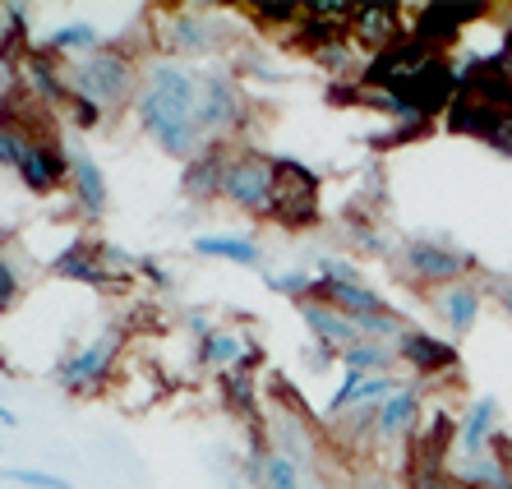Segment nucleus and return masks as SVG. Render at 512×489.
<instances>
[{"instance_id": "f257e3e1", "label": "nucleus", "mask_w": 512, "mask_h": 489, "mask_svg": "<svg viewBox=\"0 0 512 489\" xmlns=\"http://www.w3.org/2000/svg\"><path fill=\"white\" fill-rule=\"evenodd\" d=\"M134 116H139V130L176 162H194L208 148V134L199 125V74L167 56L143 65Z\"/></svg>"}, {"instance_id": "f03ea898", "label": "nucleus", "mask_w": 512, "mask_h": 489, "mask_svg": "<svg viewBox=\"0 0 512 489\" xmlns=\"http://www.w3.org/2000/svg\"><path fill=\"white\" fill-rule=\"evenodd\" d=\"M70 74V88L79 97H88L102 116H116V111L134 107V93H139V65H134L130 51L120 47H97L88 56H79L74 65H65Z\"/></svg>"}, {"instance_id": "7ed1b4c3", "label": "nucleus", "mask_w": 512, "mask_h": 489, "mask_svg": "<svg viewBox=\"0 0 512 489\" xmlns=\"http://www.w3.org/2000/svg\"><path fill=\"white\" fill-rule=\"evenodd\" d=\"M393 263H397V277L402 282H416V287H453V282H466V273L476 268V259L448 240H434V236H411L402 240L393 250Z\"/></svg>"}, {"instance_id": "20e7f679", "label": "nucleus", "mask_w": 512, "mask_h": 489, "mask_svg": "<svg viewBox=\"0 0 512 489\" xmlns=\"http://www.w3.org/2000/svg\"><path fill=\"white\" fill-rule=\"evenodd\" d=\"M273 190H277V157L259 148H231L227 176H222V199L250 217H273Z\"/></svg>"}, {"instance_id": "39448f33", "label": "nucleus", "mask_w": 512, "mask_h": 489, "mask_svg": "<svg viewBox=\"0 0 512 489\" xmlns=\"http://www.w3.org/2000/svg\"><path fill=\"white\" fill-rule=\"evenodd\" d=\"M120 356H125V328L111 323V328H102L93 342H84L79 351H70V356L60 360L56 383L65 393H102V388L116 379Z\"/></svg>"}, {"instance_id": "423d86ee", "label": "nucleus", "mask_w": 512, "mask_h": 489, "mask_svg": "<svg viewBox=\"0 0 512 489\" xmlns=\"http://www.w3.org/2000/svg\"><path fill=\"white\" fill-rule=\"evenodd\" d=\"M199 125L208 144H231L250 125V93L231 74H203L199 79Z\"/></svg>"}, {"instance_id": "0eeeda50", "label": "nucleus", "mask_w": 512, "mask_h": 489, "mask_svg": "<svg viewBox=\"0 0 512 489\" xmlns=\"http://www.w3.org/2000/svg\"><path fill=\"white\" fill-rule=\"evenodd\" d=\"M319 199H323V180L314 176L305 162L277 157V190H273V222L291 231H305L319 222Z\"/></svg>"}, {"instance_id": "6e6552de", "label": "nucleus", "mask_w": 512, "mask_h": 489, "mask_svg": "<svg viewBox=\"0 0 512 489\" xmlns=\"http://www.w3.org/2000/svg\"><path fill=\"white\" fill-rule=\"evenodd\" d=\"M222 33H227V19H217V14H203V10L157 14V51L167 60L208 56V51L222 47Z\"/></svg>"}, {"instance_id": "1a4fd4ad", "label": "nucleus", "mask_w": 512, "mask_h": 489, "mask_svg": "<svg viewBox=\"0 0 512 489\" xmlns=\"http://www.w3.org/2000/svg\"><path fill=\"white\" fill-rule=\"evenodd\" d=\"M259 430H263V443H268L273 453L291 457L300 471H319V434H314V425L305 420L300 406H286L282 397H277V406L263 416Z\"/></svg>"}, {"instance_id": "9d476101", "label": "nucleus", "mask_w": 512, "mask_h": 489, "mask_svg": "<svg viewBox=\"0 0 512 489\" xmlns=\"http://www.w3.org/2000/svg\"><path fill=\"white\" fill-rule=\"evenodd\" d=\"M439 383L406 379L388 402L379 406V425H374V443L379 448H411V439L425 425V393H434Z\"/></svg>"}, {"instance_id": "9b49d317", "label": "nucleus", "mask_w": 512, "mask_h": 489, "mask_svg": "<svg viewBox=\"0 0 512 489\" xmlns=\"http://www.w3.org/2000/svg\"><path fill=\"white\" fill-rule=\"evenodd\" d=\"M393 351H397V365H406V370L416 374V379H425V383L457 379V370H462L457 346L448 342V337L425 333V328H406V333L393 342Z\"/></svg>"}, {"instance_id": "f8f14e48", "label": "nucleus", "mask_w": 512, "mask_h": 489, "mask_svg": "<svg viewBox=\"0 0 512 489\" xmlns=\"http://www.w3.org/2000/svg\"><path fill=\"white\" fill-rule=\"evenodd\" d=\"M489 5H480V0H453V5H425V10L416 14V24H411V37H416L425 51H434V56H443V51L453 47L457 37H462L466 24H476V19H485Z\"/></svg>"}, {"instance_id": "ddd939ff", "label": "nucleus", "mask_w": 512, "mask_h": 489, "mask_svg": "<svg viewBox=\"0 0 512 489\" xmlns=\"http://www.w3.org/2000/svg\"><path fill=\"white\" fill-rule=\"evenodd\" d=\"M19 180L33 194H56L60 185H70V153L56 139H28V153L19 162Z\"/></svg>"}, {"instance_id": "4468645a", "label": "nucleus", "mask_w": 512, "mask_h": 489, "mask_svg": "<svg viewBox=\"0 0 512 489\" xmlns=\"http://www.w3.org/2000/svg\"><path fill=\"white\" fill-rule=\"evenodd\" d=\"M494 434H499V397H471L457 416V448L453 457H485L494 448Z\"/></svg>"}, {"instance_id": "2eb2a0df", "label": "nucleus", "mask_w": 512, "mask_h": 489, "mask_svg": "<svg viewBox=\"0 0 512 489\" xmlns=\"http://www.w3.org/2000/svg\"><path fill=\"white\" fill-rule=\"evenodd\" d=\"M406 33H411V28L402 24V10H397V5H356V19H351L356 47L383 56V51H393Z\"/></svg>"}, {"instance_id": "dca6fc26", "label": "nucleus", "mask_w": 512, "mask_h": 489, "mask_svg": "<svg viewBox=\"0 0 512 489\" xmlns=\"http://www.w3.org/2000/svg\"><path fill=\"white\" fill-rule=\"evenodd\" d=\"M70 153V194L74 203H79V213L88 217V222H97V217L107 213V176H102V167H97V157L84 153V148H65Z\"/></svg>"}, {"instance_id": "f3484780", "label": "nucleus", "mask_w": 512, "mask_h": 489, "mask_svg": "<svg viewBox=\"0 0 512 489\" xmlns=\"http://www.w3.org/2000/svg\"><path fill=\"white\" fill-rule=\"evenodd\" d=\"M51 273L65 277V282H84V287H97V291L116 287V282H111V273H107V263H102V245H97V240H70V245L56 254Z\"/></svg>"}, {"instance_id": "a211bd4d", "label": "nucleus", "mask_w": 512, "mask_h": 489, "mask_svg": "<svg viewBox=\"0 0 512 489\" xmlns=\"http://www.w3.org/2000/svg\"><path fill=\"white\" fill-rule=\"evenodd\" d=\"M199 365L203 370H213V374H231L240 370V365H254L259 360V346H254V337L245 333H231V328H213V333L199 342Z\"/></svg>"}, {"instance_id": "6ab92c4d", "label": "nucleus", "mask_w": 512, "mask_h": 489, "mask_svg": "<svg viewBox=\"0 0 512 489\" xmlns=\"http://www.w3.org/2000/svg\"><path fill=\"white\" fill-rule=\"evenodd\" d=\"M227 157H231V144H208L199 157H194V162H185V176H180V190H185V199H194V203L222 199Z\"/></svg>"}, {"instance_id": "aec40b11", "label": "nucleus", "mask_w": 512, "mask_h": 489, "mask_svg": "<svg viewBox=\"0 0 512 489\" xmlns=\"http://www.w3.org/2000/svg\"><path fill=\"white\" fill-rule=\"evenodd\" d=\"M429 300H434V310H439V319L453 328L457 337L471 333L480 319V305H485V291L466 277V282H453V287H439V291H429Z\"/></svg>"}, {"instance_id": "412c9836", "label": "nucleus", "mask_w": 512, "mask_h": 489, "mask_svg": "<svg viewBox=\"0 0 512 489\" xmlns=\"http://www.w3.org/2000/svg\"><path fill=\"white\" fill-rule=\"evenodd\" d=\"M300 319H305V328L314 333V342L319 346H337V351H346V346L365 342L356 328V319L342 310H333V305H323V300H305V305H296Z\"/></svg>"}, {"instance_id": "4be33fe9", "label": "nucleus", "mask_w": 512, "mask_h": 489, "mask_svg": "<svg viewBox=\"0 0 512 489\" xmlns=\"http://www.w3.org/2000/svg\"><path fill=\"white\" fill-rule=\"evenodd\" d=\"M217 397H222V406H227L231 416L254 420V430L263 425V411H259V379H254L250 365H240V370L222 374V383H217Z\"/></svg>"}, {"instance_id": "5701e85b", "label": "nucleus", "mask_w": 512, "mask_h": 489, "mask_svg": "<svg viewBox=\"0 0 512 489\" xmlns=\"http://www.w3.org/2000/svg\"><path fill=\"white\" fill-rule=\"evenodd\" d=\"M194 254L227 259V263H240V268H259L263 263V245L254 236H194Z\"/></svg>"}, {"instance_id": "b1692460", "label": "nucleus", "mask_w": 512, "mask_h": 489, "mask_svg": "<svg viewBox=\"0 0 512 489\" xmlns=\"http://www.w3.org/2000/svg\"><path fill=\"white\" fill-rule=\"evenodd\" d=\"M337 360L346 365V374H393L397 351L388 342H356V346H346Z\"/></svg>"}, {"instance_id": "393cba45", "label": "nucleus", "mask_w": 512, "mask_h": 489, "mask_svg": "<svg viewBox=\"0 0 512 489\" xmlns=\"http://www.w3.org/2000/svg\"><path fill=\"white\" fill-rule=\"evenodd\" d=\"M102 47V37H97V28L93 24H65V28H56V33L47 37V42H42V51H47V56H70V51H97Z\"/></svg>"}, {"instance_id": "a878e982", "label": "nucleus", "mask_w": 512, "mask_h": 489, "mask_svg": "<svg viewBox=\"0 0 512 489\" xmlns=\"http://www.w3.org/2000/svg\"><path fill=\"white\" fill-rule=\"evenodd\" d=\"M263 282H268V291H277V296H286V300H296V305L314 300V291H319V277H314V273H263Z\"/></svg>"}, {"instance_id": "bb28decb", "label": "nucleus", "mask_w": 512, "mask_h": 489, "mask_svg": "<svg viewBox=\"0 0 512 489\" xmlns=\"http://www.w3.org/2000/svg\"><path fill=\"white\" fill-rule=\"evenodd\" d=\"M250 19H259V24H300V19H305V5H300V0H254Z\"/></svg>"}, {"instance_id": "cd10ccee", "label": "nucleus", "mask_w": 512, "mask_h": 489, "mask_svg": "<svg viewBox=\"0 0 512 489\" xmlns=\"http://www.w3.org/2000/svg\"><path fill=\"white\" fill-rule=\"evenodd\" d=\"M24 296V273H19V263H14V254L0 245V314L10 310L14 300Z\"/></svg>"}, {"instance_id": "c85d7f7f", "label": "nucleus", "mask_w": 512, "mask_h": 489, "mask_svg": "<svg viewBox=\"0 0 512 489\" xmlns=\"http://www.w3.org/2000/svg\"><path fill=\"white\" fill-rule=\"evenodd\" d=\"M0 476L10 485H24V489H74L65 476H51V471H33V466H5Z\"/></svg>"}, {"instance_id": "c756f323", "label": "nucleus", "mask_w": 512, "mask_h": 489, "mask_svg": "<svg viewBox=\"0 0 512 489\" xmlns=\"http://www.w3.org/2000/svg\"><path fill=\"white\" fill-rule=\"evenodd\" d=\"M24 153H28V139H24V134H19V130H5V125H0V167H14V171H19Z\"/></svg>"}, {"instance_id": "7c9ffc66", "label": "nucleus", "mask_w": 512, "mask_h": 489, "mask_svg": "<svg viewBox=\"0 0 512 489\" xmlns=\"http://www.w3.org/2000/svg\"><path fill=\"white\" fill-rule=\"evenodd\" d=\"M494 457L503 462V476H508V489H512V434H494Z\"/></svg>"}, {"instance_id": "2f4dec72", "label": "nucleus", "mask_w": 512, "mask_h": 489, "mask_svg": "<svg viewBox=\"0 0 512 489\" xmlns=\"http://www.w3.org/2000/svg\"><path fill=\"white\" fill-rule=\"evenodd\" d=\"M356 489H406V480H393V476H360Z\"/></svg>"}, {"instance_id": "473e14b6", "label": "nucleus", "mask_w": 512, "mask_h": 489, "mask_svg": "<svg viewBox=\"0 0 512 489\" xmlns=\"http://www.w3.org/2000/svg\"><path fill=\"white\" fill-rule=\"evenodd\" d=\"M489 148H494V153H503V157H508V162H512V125H508V130H503V134H499V139H494V144H489Z\"/></svg>"}, {"instance_id": "72a5a7b5", "label": "nucleus", "mask_w": 512, "mask_h": 489, "mask_svg": "<svg viewBox=\"0 0 512 489\" xmlns=\"http://www.w3.org/2000/svg\"><path fill=\"white\" fill-rule=\"evenodd\" d=\"M494 296H499L503 314H508V319H512V287H499V291H494Z\"/></svg>"}, {"instance_id": "f704fd0d", "label": "nucleus", "mask_w": 512, "mask_h": 489, "mask_svg": "<svg viewBox=\"0 0 512 489\" xmlns=\"http://www.w3.org/2000/svg\"><path fill=\"white\" fill-rule=\"evenodd\" d=\"M0 425H10V430H14V425H19V416H14L10 406H0Z\"/></svg>"}, {"instance_id": "c9c22d12", "label": "nucleus", "mask_w": 512, "mask_h": 489, "mask_svg": "<svg viewBox=\"0 0 512 489\" xmlns=\"http://www.w3.org/2000/svg\"><path fill=\"white\" fill-rule=\"evenodd\" d=\"M319 489H328V485H319Z\"/></svg>"}]
</instances>
